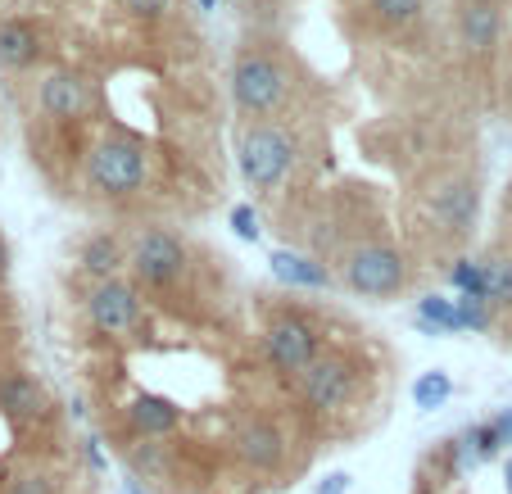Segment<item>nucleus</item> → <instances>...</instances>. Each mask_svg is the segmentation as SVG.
I'll return each mask as SVG.
<instances>
[{
	"mask_svg": "<svg viewBox=\"0 0 512 494\" xmlns=\"http://www.w3.org/2000/svg\"><path fill=\"white\" fill-rule=\"evenodd\" d=\"M82 177H87V186L96 195L127 200V195H136L145 186V177H150V155H145V146L136 141V136L109 132L87 150Z\"/></svg>",
	"mask_w": 512,
	"mask_h": 494,
	"instance_id": "obj_1",
	"label": "nucleus"
},
{
	"mask_svg": "<svg viewBox=\"0 0 512 494\" xmlns=\"http://www.w3.org/2000/svg\"><path fill=\"white\" fill-rule=\"evenodd\" d=\"M236 164H241L245 186L254 191H277L295 164V141L272 123H245L236 136Z\"/></svg>",
	"mask_w": 512,
	"mask_h": 494,
	"instance_id": "obj_2",
	"label": "nucleus"
},
{
	"mask_svg": "<svg viewBox=\"0 0 512 494\" xmlns=\"http://www.w3.org/2000/svg\"><path fill=\"white\" fill-rule=\"evenodd\" d=\"M232 100L245 118H268L286 100V73L263 50H241L232 64Z\"/></svg>",
	"mask_w": 512,
	"mask_h": 494,
	"instance_id": "obj_3",
	"label": "nucleus"
},
{
	"mask_svg": "<svg viewBox=\"0 0 512 494\" xmlns=\"http://www.w3.org/2000/svg\"><path fill=\"white\" fill-rule=\"evenodd\" d=\"M263 354H268V363L277 372H286V377H304V372L322 359V331L313 327L304 313L286 309L263 327Z\"/></svg>",
	"mask_w": 512,
	"mask_h": 494,
	"instance_id": "obj_4",
	"label": "nucleus"
},
{
	"mask_svg": "<svg viewBox=\"0 0 512 494\" xmlns=\"http://www.w3.org/2000/svg\"><path fill=\"white\" fill-rule=\"evenodd\" d=\"M127 268H132V277L141 281L145 291H173L177 281L186 277V268H191V254H186V245L173 232L150 227V232H141L132 241Z\"/></svg>",
	"mask_w": 512,
	"mask_h": 494,
	"instance_id": "obj_5",
	"label": "nucleus"
},
{
	"mask_svg": "<svg viewBox=\"0 0 512 494\" xmlns=\"http://www.w3.org/2000/svg\"><path fill=\"white\" fill-rule=\"evenodd\" d=\"M345 286L354 295H368V300H390L408 286V268H404V254L395 245H358L345 263Z\"/></svg>",
	"mask_w": 512,
	"mask_h": 494,
	"instance_id": "obj_6",
	"label": "nucleus"
},
{
	"mask_svg": "<svg viewBox=\"0 0 512 494\" xmlns=\"http://www.w3.org/2000/svg\"><path fill=\"white\" fill-rule=\"evenodd\" d=\"M358 390V368L345 354H322L309 372L300 377V395L313 413H340Z\"/></svg>",
	"mask_w": 512,
	"mask_h": 494,
	"instance_id": "obj_7",
	"label": "nucleus"
},
{
	"mask_svg": "<svg viewBox=\"0 0 512 494\" xmlns=\"http://www.w3.org/2000/svg\"><path fill=\"white\" fill-rule=\"evenodd\" d=\"M37 109L50 118V123H78V118L96 114V87H91L82 73L55 68V73H46L37 87Z\"/></svg>",
	"mask_w": 512,
	"mask_h": 494,
	"instance_id": "obj_8",
	"label": "nucleus"
},
{
	"mask_svg": "<svg viewBox=\"0 0 512 494\" xmlns=\"http://www.w3.org/2000/svg\"><path fill=\"white\" fill-rule=\"evenodd\" d=\"M87 313H91V327L105 331V336H127V331L141 327V295L136 286L127 281L109 277V281H96L87 295Z\"/></svg>",
	"mask_w": 512,
	"mask_h": 494,
	"instance_id": "obj_9",
	"label": "nucleus"
},
{
	"mask_svg": "<svg viewBox=\"0 0 512 494\" xmlns=\"http://www.w3.org/2000/svg\"><path fill=\"white\" fill-rule=\"evenodd\" d=\"M232 449L250 472H277L281 458H286V431H281L277 422H268V417H250V422L236 431Z\"/></svg>",
	"mask_w": 512,
	"mask_h": 494,
	"instance_id": "obj_10",
	"label": "nucleus"
},
{
	"mask_svg": "<svg viewBox=\"0 0 512 494\" xmlns=\"http://www.w3.org/2000/svg\"><path fill=\"white\" fill-rule=\"evenodd\" d=\"M454 23H458V41H463V50H472V55H490V50L499 46L503 10H499V0H458Z\"/></svg>",
	"mask_w": 512,
	"mask_h": 494,
	"instance_id": "obj_11",
	"label": "nucleus"
},
{
	"mask_svg": "<svg viewBox=\"0 0 512 494\" xmlns=\"http://www.w3.org/2000/svg\"><path fill=\"white\" fill-rule=\"evenodd\" d=\"M431 214H435V223L445 227V232L467 236L472 232V223H476V186L467 182V177L445 182L440 191L431 195Z\"/></svg>",
	"mask_w": 512,
	"mask_h": 494,
	"instance_id": "obj_12",
	"label": "nucleus"
},
{
	"mask_svg": "<svg viewBox=\"0 0 512 494\" xmlns=\"http://www.w3.org/2000/svg\"><path fill=\"white\" fill-rule=\"evenodd\" d=\"M46 408H50V399L37 377H28V372H0V413L5 417L37 422V417H46Z\"/></svg>",
	"mask_w": 512,
	"mask_h": 494,
	"instance_id": "obj_13",
	"label": "nucleus"
},
{
	"mask_svg": "<svg viewBox=\"0 0 512 494\" xmlns=\"http://www.w3.org/2000/svg\"><path fill=\"white\" fill-rule=\"evenodd\" d=\"M127 427L141 440H164L182 427V408L164 395H136L132 404H127Z\"/></svg>",
	"mask_w": 512,
	"mask_h": 494,
	"instance_id": "obj_14",
	"label": "nucleus"
},
{
	"mask_svg": "<svg viewBox=\"0 0 512 494\" xmlns=\"http://www.w3.org/2000/svg\"><path fill=\"white\" fill-rule=\"evenodd\" d=\"M41 59V32L23 19H0V68L23 73Z\"/></svg>",
	"mask_w": 512,
	"mask_h": 494,
	"instance_id": "obj_15",
	"label": "nucleus"
},
{
	"mask_svg": "<svg viewBox=\"0 0 512 494\" xmlns=\"http://www.w3.org/2000/svg\"><path fill=\"white\" fill-rule=\"evenodd\" d=\"M268 268H272V277H277L281 286H304V291H327V286H331V272H327V263L309 259V254H295V250H272Z\"/></svg>",
	"mask_w": 512,
	"mask_h": 494,
	"instance_id": "obj_16",
	"label": "nucleus"
},
{
	"mask_svg": "<svg viewBox=\"0 0 512 494\" xmlns=\"http://www.w3.org/2000/svg\"><path fill=\"white\" fill-rule=\"evenodd\" d=\"M417 327H422L426 336H458V331H463L458 300H445V295H422V300H417Z\"/></svg>",
	"mask_w": 512,
	"mask_h": 494,
	"instance_id": "obj_17",
	"label": "nucleus"
},
{
	"mask_svg": "<svg viewBox=\"0 0 512 494\" xmlns=\"http://www.w3.org/2000/svg\"><path fill=\"white\" fill-rule=\"evenodd\" d=\"M123 263H127L123 245H118V236H109V232H96L87 245H82V268H87L96 281H109Z\"/></svg>",
	"mask_w": 512,
	"mask_h": 494,
	"instance_id": "obj_18",
	"label": "nucleus"
},
{
	"mask_svg": "<svg viewBox=\"0 0 512 494\" xmlns=\"http://www.w3.org/2000/svg\"><path fill=\"white\" fill-rule=\"evenodd\" d=\"M499 431H494V422H476V427L463 431V440H458V467H476V463H490L494 454H499Z\"/></svg>",
	"mask_w": 512,
	"mask_h": 494,
	"instance_id": "obj_19",
	"label": "nucleus"
},
{
	"mask_svg": "<svg viewBox=\"0 0 512 494\" xmlns=\"http://www.w3.org/2000/svg\"><path fill=\"white\" fill-rule=\"evenodd\" d=\"M449 281H454L458 295L490 304V259H458L454 272H449Z\"/></svg>",
	"mask_w": 512,
	"mask_h": 494,
	"instance_id": "obj_20",
	"label": "nucleus"
},
{
	"mask_svg": "<svg viewBox=\"0 0 512 494\" xmlns=\"http://www.w3.org/2000/svg\"><path fill=\"white\" fill-rule=\"evenodd\" d=\"M449 395H454V377L449 372H422V377L413 381V404L422 408V413H431V408H445Z\"/></svg>",
	"mask_w": 512,
	"mask_h": 494,
	"instance_id": "obj_21",
	"label": "nucleus"
},
{
	"mask_svg": "<svg viewBox=\"0 0 512 494\" xmlns=\"http://www.w3.org/2000/svg\"><path fill=\"white\" fill-rule=\"evenodd\" d=\"M368 5L381 23H390V28H408V23L422 19V10H426V0H368Z\"/></svg>",
	"mask_w": 512,
	"mask_h": 494,
	"instance_id": "obj_22",
	"label": "nucleus"
},
{
	"mask_svg": "<svg viewBox=\"0 0 512 494\" xmlns=\"http://www.w3.org/2000/svg\"><path fill=\"white\" fill-rule=\"evenodd\" d=\"M490 309H512V254L490 259Z\"/></svg>",
	"mask_w": 512,
	"mask_h": 494,
	"instance_id": "obj_23",
	"label": "nucleus"
},
{
	"mask_svg": "<svg viewBox=\"0 0 512 494\" xmlns=\"http://www.w3.org/2000/svg\"><path fill=\"white\" fill-rule=\"evenodd\" d=\"M127 467H132V472L136 476H159V472H164V454H159V445H155V440H141V445H132V449H127Z\"/></svg>",
	"mask_w": 512,
	"mask_h": 494,
	"instance_id": "obj_24",
	"label": "nucleus"
},
{
	"mask_svg": "<svg viewBox=\"0 0 512 494\" xmlns=\"http://www.w3.org/2000/svg\"><path fill=\"white\" fill-rule=\"evenodd\" d=\"M118 5H123L132 19H145V23H159L177 10V0H118Z\"/></svg>",
	"mask_w": 512,
	"mask_h": 494,
	"instance_id": "obj_25",
	"label": "nucleus"
},
{
	"mask_svg": "<svg viewBox=\"0 0 512 494\" xmlns=\"http://www.w3.org/2000/svg\"><path fill=\"white\" fill-rule=\"evenodd\" d=\"M458 313H463V331H490V304L458 295Z\"/></svg>",
	"mask_w": 512,
	"mask_h": 494,
	"instance_id": "obj_26",
	"label": "nucleus"
},
{
	"mask_svg": "<svg viewBox=\"0 0 512 494\" xmlns=\"http://www.w3.org/2000/svg\"><path fill=\"white\" fill-rule=\"evenodd\" d=\"M5 494H55V481L46 472H19L5 485Z\"/></svg>",
	"mask_w": 512,
	"mask_h": 494,
	"instance_id": "obj_27",
	"label": "nucleus"
},
{
	"mask_svg": "<svg viewBox=\"0 0 512 494\" xmlns=\"http://www.w3.org/2000/svg\"><path fill=\"white\" fill-rule=\"evenodd\" d=\"M232 232L236 236H241V241H259V214H254V209H250V204H236V209H232Z\"/></svg>",
	"mask_w": 512,
	"mask_h": 494,
	"instance_id": "obj_28",
	"label": "nucleus"
},
{
	"mask_svg": "<svg viewBox=\"0 0 512 494\" xmlns=\"http://www.w3.org/2000/svg\"><path fill=\"white\" fill-rule=\"evenodd\" d=\"M349 472H331V476H322L318 481V494H349Z\"/></svg>",
	"mask_w": 512,
	"mask_h": 494,
	"instance_id": "obj_29",
	"label": "nucleus"
},
{
	"mask_svg": "<svg viewBox=\"0 0 512 494\" xmlns=\"http://www.w3.org/2000/svg\"><path fill=\"white\" fill-rule=\"evenodd\" d=\"M494 431H499V445L512 449V408H503V413L494 417Z\"/></svg>",
	"mask_w": 512,
	"mask_h": 494,
	"instance_id": "obj_30",
	"label": "nucleus"
},
{
	"mask_svg": "<svg viewBox=\"0 0 512 494\" xmlns=\"http://www.w3.org/2000/svg\"><path fill=\"white\" fill-rule=\"evenodd\" d=\"M5 272H10V245H5V236H0V281H5Z\"/></svg>",
	"mask_w": 512,
	"mask_h": 494,
	"instance_id": "obj_31",
	"label": "nucleus"
},
{
	"mask_svg": "<svg viewBox=\"0 0 512 494\" xmlns=\"http://www.w3.org/2000/svg\"><path fill=\"white\" fill-rule=\"evenodd\" d=\"M87 458H91V463H96V467H105V454H100V445H96V440H87Z\"/></svg>",
	"mask_w": 512,
	"mask_h": 494,
	"instance_id": "obj_32",
	"label": "nucleus"
},
{
	"mask_svg": "<svg viewBox=\"0 0 512 494\" xmlns=\"http://www.w3.org/2000/svg\"><path fill=\"white\" fill-rule=\"evenodd\" d=\"M503 485H508V494H512V458L503 463Z\"/></svg>",
	"mask_w": 512,
	"mask_h": 494,
	"instance_id": "obj_33",
	"label": "nucleus"
},
{
	"mask_svg": "<svg viewBox=\"0 0 512 494\" xmlns=\"http://www.w3.org/2000/svg\"><path fill=\"white\" fill-rule=\"evenodd\" d=\"M200 10H218V0H200Z\"/></svg>",
	"mask_w": 512,
	"mask_h": 494,
	"instance_id": "obj_34",
	"label": "nucleus"
},
{
	"mask_svg": "<svg viewBox=\"0 0 512 494\" xmlns=\"http://www.w3.org/2000/svg\"><path fill=\"white\" fill-rule=\"evenodd\" d=\"M127 494H145V490H136V485H127Z\"/></svg>",
	"mask_w": 512,
	"mask_h": 494,
	"instance_id": "obj_35",
	"label": "nucleus"
}]
</instances>
